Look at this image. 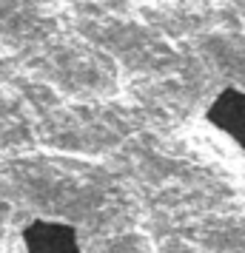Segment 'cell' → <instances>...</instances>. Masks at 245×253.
I'll return each mask as SVG.
<instances>
[{"label": "cell", "instance_id": "obj_1", "mask_svg": "<svg viewBox=\"0 0 245 253\" xmlns=\"http://www.w3.org/2000/svg\"><path fill=\"white\" fill-rule=\"evenodd\" d=\"M26 253H80L74 230L57 222H35L23 230Z\"/></svg>", "mask_w": 245, "mask_h": 253}]
</instances>
